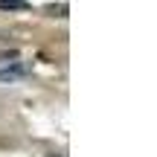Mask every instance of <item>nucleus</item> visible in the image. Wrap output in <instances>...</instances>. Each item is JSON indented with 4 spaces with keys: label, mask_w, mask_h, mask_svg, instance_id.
Listing matches in <instances>:
<instances>
[{
    "label": "nucleus",
    "mask_w": 157,
    "mask_h": 157,
    "mask_svg": "<svg viewBox=\"0 0 157 157\" xmlns=\"http://www.w3.org/2000/svg\"><path fill=\"white\" fill-rule=\"evenodd\" d=\"M29 73V67H26V64H12V67H3V70H0V84H6V82H17V78H23V76H26Z\"/></svg>",
    "instance_id": "nucleus-1"
},
{
    "label": "nucleus",
    "mask_w": 157,
    "mask_h": 157,
    "mask_svg": "<svg viewBox=\"0 0 157 157\" xmlns=\"http://www.w3.org/2000/svg\"><path fill=\"white\" fill-rule=\"evenodd\" d=\"M26 0H0V6H9V9H15V6H23Z\"/></svg>",
    "instance_id": "nucleus-2"
}]
</instances>
